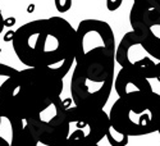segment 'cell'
<instances>
[{
  "instance_id": "obj_15",
  "label": "cell",
  "mask_w": 160,
  "mask_h": 146,
  "mask_svg": "<svg viewBox=\"0 0 160 146\" xmlns=\"http://www.w3.org/2000/svg\"><path fill=\"white\" fill-rule=\"evenodd\" d=\"M4 27H5V19H4V16H3V12L0 10V33L4 31Z\"/></svg>"
},
{
  "instance_id": "obj_6",
  "label": "cell",
  "mask_w": 160,
  "mask_h": 146,
  "mask_svg": "<svg viewBox=\"0 0 160 146\" xmlns=\"http://www.w3.org/2000/svg\"><path fill=\"white\" fill-rule=\"evenodd\" d=\"M115 62L121 68L135 71L148 79H160V59L152 55L133 32H127L117 45Z\"/></svg>"
},
{
  "instance_id": "obj_3",
  "label": "cell",
  "mask_w": 160,
  "mask_h": 146,
  "mask_svg": "<svg viewBox=\"0 0 160 146\" xmlns=\"http://www.w3.org/2000/svg\"><path fill=\"white\" fill-rule=\"evenodd\" d=\"M115 63V51L112 50H94L76 55L71 79L73 104L104 109L113 91Z\"/></svg>"
},
{
  "instance_id": "obj_7",
  "label": "cell",
  "mask_w": 160,
  "mask_h": 146,
  "mask_svg": "<svg viewBox=\"0 0 160 146\" xmlns=\"http://www.w3.org/2000/svg\"><path fill=\"white\" fill-rule=\"evenodd\" d=\"M129 24L148 50L160 59V0H133Z\"/></svg>"
},
{
  "instance_id": "obj_14",
  "label": "cell",
  "mask_w": 160,
  "mask_h": 146,
  "mask_svg": "<svg viewBox=\"0 0 160 146\" xmlns=\"http://www.w3.org/2000/svg\"><path fill=\"white\" fill-rule=\"evenodd\" d=\"M68 146H99V143H88V142H85V141L68 138Z\"/></svg>"
},
{
  "instance_id": "obj_19",
  "label": "cell",
  "mask_w": 160,
  "mask_h": 146,
  "mask_svg": "<svg viewBox=\"0 0 160 146\" xmlns=\"http://www.w3.org/2000/svg\"><path fill=\"white\" fill-rule=\"evenodd\" d=\"M0 64H2V63H0Z\"/></svg>"
},
{
  "instance_id": "obj_10",
  "label": "cell",
  "mask_w": 160,
  "mask_h": 146,
  "mask_svg": "<svg viewBox=\"0 0 160 146\" xmlns=\"http://www.w3.org/2000/svg\"><path fill=\"white\" fill-rule=\"evenodd\" d=\"M12 129V138L9 146H36L32 135L24 127L23 122H9Z\"/></svg>"
},
{
  "instance_id": "obj_4",
  "label": "cell",
  "mask_w": 160,
  "mask_h": 146,
  "mask_svg": "<svg viewBox=\"0 0 160 146\" xmlns=\"http://www.w3.org/2000/svg\"><path fill=\"white\" fill-rule=\"evenodd\" d=\"M109 122L128 137L158 132L160 127V94L151 90L119 96L110 108Z\"/></svg>"
},
{
  "instance_id": "obj_18",
  "label": "cell",
  "mask_w": 160,
  "mask_h": 146,
  "mask_svg": "<svg viewBox=\"0 0 160 146\" xmlns=\"http://www.w3.org/2000/svg\"><path fill=\"white\" fill-rule=\"evenodd\" d=\"M158 133H159V136H160V127H159V129H158Z\"/></svg>"
},
{
  "instance_id": "obj_17",
  "label": "cell",
  "mask_w": 160,
  "mask_h": 146,
  "mask_svg": "<svg viewBox=\"0 0 160 146\" xmlns=\"http://www.w3.org/2000/svg\"><path fill=\"white\" fill-rule=\"evenodd\" d=\"M3 114H2V110H0V127H2V122H3Z\"/></svg>"
},
{
  "instance_id": "obj_11",
  "label": "cell",
  "mask_w": 160,
  "mask_h": 146,
  "mask_svg": "<svg viewBox=\"0 0 160 146\" xmlns=\"http://www.w3.org/2000/svg\"><path fill=\"white\" fill-rule=\"evenodd\" d=\"M105 137H106V140H108V142L112 146H127L128 145V140H129V137L127 135L121 133V132L117 131L112 124H109Z\"/></svg>"
},
{
  "instance_id": "obj_12",
  "label": "cell",
  "mask_w": 160,
  "mask_h": 146,
  "mask_svg": "<svg viewBox=\"0 0 160 146\" xmlns=\"http://www.w3.org/2000/svg\"><path fill=\"white\" fill-rule=\"evenodd\" d=\"M54 4L58 12L65 13L72 8V0H54Z\"/></svg>"
},
{
  "instance_id": "obj_1",
  "label": "cell",
  "mask_w": 160,
  "mask_h": 146,
  "mask_svg": "<svg viewBox=\"0 0 160 146\" xmlns=\"http://www.w3.org/2000/svg\"><path fill=\"white\" fill-rule=\"evenodd\" d=\"M12 45L22 64L64 78L76 58V28L62 17L35 19L13 32Z\"/></svg>"
},
{
  "instance_id": "obj_13",
  "label": "cell",
  "mask_w": 160,
  "mask_h": 146,
  "mask_svg": "<svg viewBox=\"0 0 160 146\" xmlns=\"http://www.w3.org/2000/svg\"><path fill=\"white\" fill-rule=\"evenodd\" d=\"M123 0H106V8L109 12H115L117 9L121 8Z\"/></svg>"
},
{
  "instance_id": "obj_5",
  "label": "cell",
  "mask_w": 160,
  "mask_h": 146,
  "mask_svg": "<svg viewBox=\"0 0 160 146\" xmlns=\"http://www.w3.org/2000/svg\"><path fill=\"white\" fill-rule=\"evenodd\" d=\"M68 138L88 143H99L110 124L109 114L101 108L68 105L67 108Z\"/></svg>"
},
{
  "instance_id": "obj_2",
  "label": "cell",
  "mask_w": 160,
  "mask_h": 146,
  "mask_svg": "<svg viewBox=\"0 0 160 146\" xmlns=\"http://www.w3.org/2000/svg\"><path fill=\"white\" fill-rule=\"evenodd\" d=\"M63 77L46 68L16 71L0 85V110L8 122H23L37 115L63 92Z\"/></svg>"
},
{
  "instance_id": "obj_8",
  "label": "cell",
  "mask_w": 160,
  "mask_h": 146,
  "mask_svg": "<svg viewBox=\"0 0 160 146\" xmlns=\"http://www.w3.org/2000/svg\"><path fill=\"white\" fill-rule=\"evenodd\" d=\"M71 101L72 99L62 100V98H58L37 115L23 121L24 127L32 135H62L68 137L67 108Z\"/></svg>"
},
{
  "instance_id": "obj_9",
  "label": "cell",
  "mask_w": 160,
  "mask_h": 146,
  "mask_svg": "<svg viewBox=\"0 0 160 146\" xmlns=\"http://www.w3.org/2000/svg\"><path fill=\"white\" fill-rule=\"evenodd\" d=\"M114 90L119 98L133 92L151 91L152 87L149 79L142 74L127 68H121L114 78Z\"/></svg>"
},
{
  "instance_id": "obj_16",
  "label": "cell",
  "mask_w": 160,
  "mask_h": 146,
  "mask_svg": "<svg viewBox=\"0 0 160 146\" xmlns=\"http://www.w3.org/2000/svg\"><path fill=\"white\" fill-rule=\"evenodd\" d=\"M0 146H9V141L0 135Z\"/></svg>"
}]
</instances>
